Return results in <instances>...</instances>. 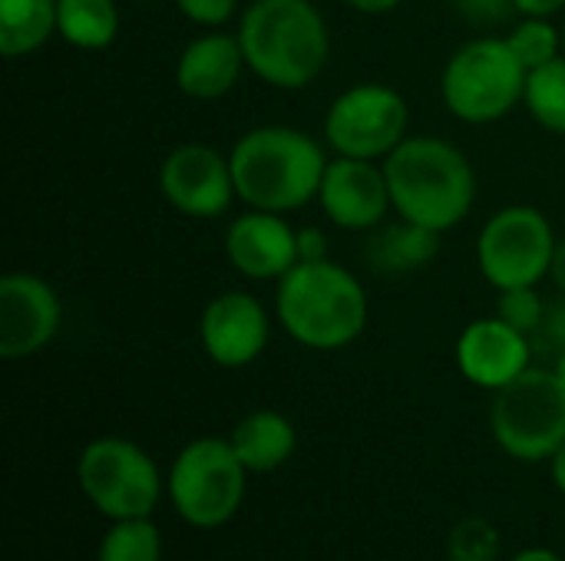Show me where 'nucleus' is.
Masks as SVG:
<instances>
[{
	"instance_id": "30",
	"label": "nucleus",
	"mask_w": 565,
	"mask_h": 561,
	"mask_svg": "<svg viewBox=\"0 0 565 561\" xmlns=\"http://www.w3.org/2000/svg\"><path fill=\"white\" fill-rule=\"evenodd\" d=\"M328 258V238L321 228L308 225L298 228V261H324Z\"/></svg>"
},
{
	"instance_id": "38",
	"label": "nucleus",
	"mask_w": 565,
	"mask_h": 561,
	"mask_svg": "<svg viewBox=\"0 0 565 561\" xmlns=\"http://www.w3.org/2000/svg\"><path fill=\"white\" fill-rule=\"evenodd\" d=\"M563 56H565V33H563Z\"/></svg>"
},
{
	"instance_id": "28",
	"label": "nucleus",
	"mask_w": 565,
	"mask_h": 561,
	"mask_svg": "<svg viewBox=\"0 0 565 561\" xmlns=\"http://www.w3.org/2000/svg\"><path fill=\"white\" fill-rule=\"evenodd\" d=\"M450 3L463 20H470L477 26H497L510 13H516L513 0H450Z\"/></svg>"
},
{
	"instance_id": "15",
	"label": "nucleus",
	"mask_w": 565,
	"mask_h": 561,
	"mask_svg": "<svg viewBox=\"0 0 565 561\" xmlns=\"http://www.w3.org/2000/svg\"><path fill=\"white\" fill-rule=\"evenodd\" d=\"M225 258L248 281H281L298 265V228L278 212L248 208L225 228Z\"/></svg>"
},
{
	"instance_id": "22",
	"label": "nucleus",
	"mask_w": 565,
	"mask_h": 561,
	"mask_svg": "<svg viewBox=\"0 0 565 561\" xmlns=\"http://www.w3.org/2000/svg\"><path fill=\"white\" fill-rule=\"evenodd\" d=\"M523 106L543 129L565 136V56H556L540 69H530Z\"/></svg>"
},
{
	"instance_id": "3",
	"label": "nucleus",
	"mask_w": 565,
	"mask_h": 561,
	"mask_svg": "<svg viewBox=\"0 0 565 561\" xmlns=\"http://www.w3.org/2000/svg\"><path fill=\"white\" fill-rule=\"evenodd\" d=\"M248 69L275 89L311 86L331 56V33L311 0H252L238 17Z\"/></svg>"
},
{
	"instance_id": "23",
	"label": "nucleus",
	"mask_w": 565,
	"mask_h": 561,
	"mask_svg": "<svg viewBox=\"0 0 565 561\" xmlns=\"http://www.w3.org/2000/svg\"><path fill=\"white\" fill-rule=\"evenodd\" d=\"M99 561H162V532L152 519H119L99 542Z\"/></svg>"
},
{
	"instance_id": "19",
	"label": "nucleus",
	"mask_w": 565,
	"mask_h": 561,
	"mask_svg": "<svg viewBox=\"0 0 565 561\" xmlns=\"http://www.w3.org/2000/svg\"><path fill=\"white\" fill-rule=\"evenodd\" d=\"M437 251H440V231L424 228V225L407 222V218L381 228L367 241V258H371L374 271L391 274V278L424 271L437 258Z\"/></svg>"
},
{
	"instance_id": "2",
	"label": "nucleus",
	"mask_w": 565,
	"mask_h": 561,
	"mask_svg": "<svg viewBox=\"0 0 565 561\" xmlns=\"http://www.w3.org/2000/svg\"><path fill=\"white\" fill-rule=\"evenodd\" d=\"M235 192L248 208L288 215L318 198L328 155L321 142L295 126L248 129L228 152Z\"/></svg>"
},
{
	"instance_id": "24",
	"label": "nucleus",
	"mask_w": 565,
	"mask_h": 561,
	"mask_svg": "<svg viewBox=\"0 0 565 561\" xmlns=\"http://www.w3.org/2000/svg\"><path fill=\"white\" fill-rule=\"evenodd\" d=\"M507 43L526 69H540L563 56V33L550 23V17H523L507 33Z\"/></svg>"
},
{
	"instance_id": "13",
	"label": "nucleus",
	"mask_w": 565,
	"mask_h": 561,
	"mask_svg": "<svg viewBox=\"0 0 565 561\" xmlns=\"http://www.w3.org/2000/svg\"><path fill=\"white\" fill-rule=\"evenodd\" d=\"M271 337V317L265 304L248 291L215 294L199 317V341L209 360L238 370L255 364Z\"/></svg>"
},
{
	"instance_id": "5",
	"label": "nucleus",
	"mask_w": 565,
	"mask_h": 561,
	"mask_svg": "<svg viewBox=\"0 0 565 561\" xmlns=\"http://www.w3.org/2000/svg\"><path fill=\"white\" fill-rule=\"evenodd\" d=\"M526 76L530 69L510 50L507 36H477L447 60L440 96L460 122L487 126L523 103Z\"/></svg>"
},
{
	"instance_id": "6",
	"label": "nucleus",
	"mask_w": 565,
	"mask_h": 561,
	"mask_svg": "<svg viewBox=\"0 0 565 561\" xmlns=\"http://www.w3.org/2000/svg\"><path fill=\"white\" fill-rule=\"evenodd\" d=\"M490 430L497 446L513 460H553L565 443V387L556 370L530 367L497 390Z\"/></svg>"
},
{
	"instance_id": "33",
	"label": "nucleus",
	"mask_w": 565,
	"mask_h": 561,
	"mask_svg": "<svg viewBox=\"0 0 565 561\" xmlns=\"http://www.w3.org/2000/svg\"><path fill=\"white\" fill-rule=\"evenodd\" d=\"M550 278H553V284L559 288V294H565V238H559V241H556L553 265H550Z\"/></svg>"
},
{
	"instance_id": "26",
	"label": "nucleus",
	"mask_w": 565,
	"mask_h": 561,
	"mask_svg": "<svg viewBox=\"0 0 565 561\" xmlns=\"http://www.w3.org/2000/svg\"><path fill=\"white\" fill-rule=\"evenodd\" d=\"M497 317H503L510 327L533 337L546 317V301L540 298L536 288H507L497 298Z\"/></svg>"
},
{
	"instance_id": "18",
	"label": "nucleus",
	"mask_w": 565,
	"mask_h": 561,
	"mask_svg": "<svg viewBox=\"0 0 565 561\" xmlns=\"http://www.w3.org/2000/svg\"><path fill=\"white\" fill-rule=\"evenodd\" d=\"M228 443L235 446L238 460L248 473H275L295 456L298 433L288 417L275 410H255L235 423Z\"/></svg>"
},
{
	"instance_id": "16",
	"label": "nucleus",
	"mask_w": 565,
	"mask_h": 561,
	"mask_svg": "<svg viewBox=\"0 0 565 561\" xmlns=\"http://www.w3.org/2000/svg\"><path fill=\"white\" fill-rule=\"evenodd\" d=\"M533 337L510 327L503 317H480L463 327L457 341V367L460 374L483 390H503L520 374L530 370Z\"/></svg>"
},
{
	"instance_id": "1",
	"label": "nucleus",
	"mask_w": 565,
	"mask_h": 561,
	"mask_svg": "<svg viewBox=\"0 0 565 561\" xmlns=\"http://www.w3.org/2000/svg\"><path fill=\"white\" fill-rule=\"evenodd\" d=\"M394 212L434 231L457 228L477 198V172L470 159L440 136H407L387 159Z\"/></svg>"
},
{
	"instance_id": "25",
	"label": "nucleus",
	"mask_w": 565,
	"mask_h": 561,
	"mask_svg": "<svg viewBox=\"0 0 565 561\" xmlns=\"http://www.w3.org/2000/svg\"><path fill=\"white\" fill-rule=\"evenodd\" d=\"M497 546H500V536L497 529L473 516V519H463L454 532H450V542H447V559L450 561H493L497 559Z\"/></svg>"
},
{
	"instance_id": "12",
	"label": "nucleus",
	"mask_w": 565,
	"mask_h": 561,
	"mask_svg": "<svg viewBox=\"0 0 565 561\" xmlns=\"http://www.w3.org/2000/svg\"><path fill=\"white\" fill-rule=\"evenodd\" d=\"M63 324V304L53 284L36 274L10 271L0 278V357L23 360L50 347Z\"/></svg>"
},
{
	"instance_id": "32",
	"label": "nucleus",
	"mask_w": 565,
	"mask_h": 561,
	"mask_svg": "<svg viewBox=\"0 0 565 561\" xmlns=\"http://www.w3.org/2000/svg\"><path fill=\"white\" fill-rule=\"evenodd\" d=\"M341 3H348L351 10L367 13V17H381V13H391L401 7V0H341Z\"/></svg>"
},
{
	"instance_id": "9",
	"label": "nucleus",
	"mask_w": 565,
	"mask_h": 561,
	"mask_svg": "<svg viewBox=\"0 0 565 561\" xmlns=\"http://www.w3.org/2000/svg\"><path fill=\"white\" fill-rule=\"evenodd\" d=\"M556 231L550 218L533 205H507L487 218L477 241V265L497 288H536L550 278Z\"/></svg>"
},
{
	"instance_id": "4",
	"label": "nucleus",
	"mask_w": 565,
	"mask_h": 561,
	"mask_svg": "<svg viewBox=\"0 0 565 561\" xmlns=\"http://www.w3.org/2000/svg\"><path fill=\"white\" fill-rule=\"evenodd\" d=\"M275 314L285 334L308 350H344L351 347L371 317V304L364 284L334 265L324 261H298L281 281L275 294Z\"/></svg>"
},
{
	"instance_id": "10",
	"label": "nucleus",
	"mask_w": 565,
	"mask_h": 561,
	"mask_svg": "<svg viewBox=\"0 0 565 561\" xmlns=\"http://www.w3.org/2000/svg\"><path fill=\"white\" fill-rule=\"evenodd\" d=\"M407 99L387 83H358L344 89L324 116V139L338 155L384 162L407 139Z\"/></svg>"
},
{
	"instance_id": "34",
	"label": "nucleus",
	"mask_w": 565,
	"mask_h": 561,
	"mask_svg": "<svg viewBox=\"0 0 565 561\" xmlns=\"http://www.w3.org/2000/svg\"><path fill=\"white\" fill-rule=\"evenodd\" d=\"M553 483H556V489L565 496V443L559 446V453L553 456Z\"/></svg>"
},
{
	"instance_id": "27",
	"label": "nucleus",
	"mask_w": 565,
	"mask_h": 561,
	"mask_svg": "<svg viewBox=\"0 0 565 561\" xmlns=\"http://www.w3.org/2000/svg\"><path fill=\"white\" fill-rule=\"evenodd\" d=\"M175 7L185 20H192L195 26H209V30L225 26L238 13V0H175Z\"/></svg>"
},
{
	"instance_id": "8",
	"label": "nucleus",
	"mask_w": 565,
	"mask_h": 561,
	"mask_svg": "<svg viewBox=\"0 0 565 561\" xmlns=\"http://www.w3.org/2000/svg\"><path fill=\"white\" fill-rule=\"evenodd\" d=\"M76 479L83 496L106 519H149L162 496L159 466L152 456L122 436L93 440L79 453Z\"/></svg>"
},
{
	"instance_id": "7",
	"label": "nucleus",
	"mask_w": 565,
	"mask_h": 561,
	"mask_svg": "<svg viewBox=\"0 0 565 561\" xmlns=\"http://www.w3.org/2000/svg\"><path fill=\"white\" fill-rule=\"evenodd\" d=\"M248 470L235 446L218 436L192 440L169 470V499L195 529H222L245 499Z\"/></svg>"
},
{
	"instance_id": "21",
	"label": "nucleus",
	"mask_w": 565,
	"mask_h": 561,
	"mask_svg": "<svg viewBox=\"0 0 565 561\" xmlns=\"http://www.w3.org/2000/svg\"><path fill=\"white\" fill-rule=\"evenodd\" d=\"M56 33L76 50H106L119 36L116 0H56Z\"/></svg>"
},
{
	"instance_id": "20",
	"label": "nucleus",
	"mask_w": 565,
	"mask_h": 561,
	"mask_svg": "<svg viewBox=\"0 0 565 561\" xmlns=\"http://www.w3.org/2000/svg\"><path fill=\"white\" fill-rule=\"evenodd\" d=\"M56 33V0H0V53L17 60L50 43Z\"/></svg>"
},
{
	"instance_id": "31",
	"label": "nucleus",
	"mask_w": 565,
	"mask_h": 561,
	"mask_svg": "<svg viewBox=\"0 0 565 561\" xmlns=\"http://www.w3.org/2000/svg\"><path fill=\"white\" fill-rule=\"evenodd\" d=\"M520 17H556L565 7V0H513Z\"/></svg>"
},
{
	"instance_id": "35",
	"label": "nucleus",
	"mask_w": 565,
	"mask_h": 561,
	"mask_svg": "<svg viewBox=\"0 0 565 561\" xmlns=\"http://www.w3.org/2000/svg\"><path fill=\"white\" fill-rule=\"evenodd\" d=\"M510 561H563L556 552H550V549H526V552H520L516 559Z\"/></svg>"
},
{
	"instance_id": "17",
	"label": "nucleus",
	"mask_w": 565,
	"mask_h": 561,
	"mask_svg": "<svg viewBox=\"0 0 565 561\" xmlns=\"http://www.w3.org/2000/svg\"><path fill=\"white\" fill-rule=\"evenodd\" d=\"M242 69H248L238 33L209 30L185 43V50L175 60V86L189 99H222L235 89Z\"/></svg>"
},
{
	"instance_id": "14",
	"label": "nucleus",
	"mask_w": 565,
	"mask_h": 561,
	"mask_svg": "<svg viewBox=\"0 0 565 561\" xmlns=\"http://www.w3.org/2000/svg\"><path fill=\"white\" fill-rule=\"evenodd\" d=\"M318 202H321V212L344 231L381 228V222L394 208L384 162L377 165V162L351 159V155L328 159Z\"/></svg>"
},
{
	"instance_id": "29",
	"label": "nucleus",
	"mask_w": 565,
	"mask_h": 561,
	"mask_svg": "<svg viewBox=\"0 0 565 561\" xmlns=\"http://www.w3.org/2000/svg\"><path fill=\"white\" fill-rule=\"evenodd\" d=\"M533 347H546V350H565V294L559 301L546 304V317L540 324V331L533 334Z\"/></svg>"
},
{
	"instance_id": "11",
	"label": "nucleus",
	"mask_w": 565,
	"mask_h": 561,
	"mask_svg": "<svg viewBox=\"0 0 565 561\" xmlns=\"http://www.w3.org/2000/svg\"><path fill=\"white\" fill-rule=\"evenodd\" d=\"M159 188L189 218H218L238 198L232 159L205 142L175 145L159 165Z\"/></svg>"
},
{
	"instance_id": "37",
	"label": "nucleus",
	"mask_w": 565,
	"mask_h": 561,
	"mask_svg": "<svg viewBox=\"0 0 565 561\" xmlns=\"http://www.w3.org/2000/svg\"><path fill=\"white\" fill-rule=\"evenodd\" d=\"M132 3H149V0H132Z\"/></svg>"
},
{
	"instance_id": "36",
	"label": "nucleus",
	"mask_w": 565,
	"mask_h": 561,
	"mask_svg": "<svg viewBox=\"0 0 565 561\" xmlns=\"http://www.w3.org/2000/svg\"><path fill=\"white\" fill-rule=\"evenodd\" d=\"M553 370H556V377L563 380V387H565V350L563 354H556V367H553Z\"/></svg>"
}]
</instances>
